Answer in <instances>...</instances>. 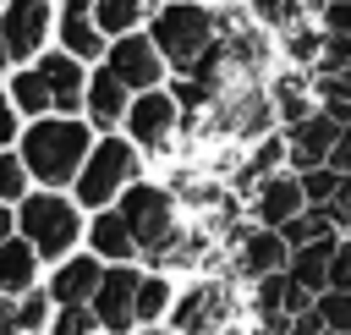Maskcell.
I'll return each mask as SVG.
<instances>
[{
	"label": "cell",
	"instance_id": "cell-29",
	"mask_svg": "<svg viewBox=\"0 0 351 335\" xmlns=\"http://www.w3.org/2000/svg\"><path fill=\"white\" fill-rule=\"evenodd\" d=\"M16 308H22V335H44V330H49V313H55V297H49L44 280H38L33 291L16 297Z\"/></svg>",
	"mask_w": 351,
	"mask_h": 335
},
{
	"label": "cell",
	"instance_id": "cell-10",
	"mask_svg": "<svg viewBox=\"0 0 351 335\" xmlns=\"http://www.w3.org/2000/svg\"><path fill=\"white\" fill-rule=\"evenodd\" d=\"M104 66H110V71H115V77H121L132 93H143V88H165V82H170V66H165L159 44L148 38V27L110 38V49H104Z\"/></svg>",
	"mask_w": 351,
	"mask_h": 335
},
{
	"label": "cell",
	"instance_id": "cell-35",
	"mask_svg": "<svg viewBox=\"0 0 351 335\" xmlns=\"http://www.w3.org/2000/svg\"><path fill=\"white\" fill-rule=\"evenodd\" d=\"M329 165H335L340 176H351V126H346V132H340V143L329 148Z\"/></svg>",
	"mask_w": 351,
	"mask_h": 335
},
{
	"label": "cell",
	"instance_id": "cell-19",
	"mask_svg": "<svg viewBox=\"0 0 351 335\" xmlns=\"http://www.w3.org/2000/svg\"><path fill=\"white\" fill-rule=\"evenodd\" d=\"M269 99H274V115H280V126H291V121H302V115H313L318 110V93H313V71H302V66H274L269 71Z\"/></svg>",
	"mask_w": 351,
	"mask_h": 335
},
{
	"label": "cell",
	"instance_id": "cell-33",
	"mask_svg": "<svg viewBox=\"0 0 351 335\" xmlns=\"http://www.w3.org/2000/svg\"><path fill=\"white\" fill-rule=\"evenodd\" d=\"M329 220H335L340 231H351V176H346V181H340V192L329 198Z\"/></svg>",
	"mask_w": 351,
	"mask_h": 335
},
{
	"label": "cell",
	"instance_id": "cell-20",
	"mask_svg": "<svg viewBox=\"0 0 351 335\" xmlns=\"http://www.w3.org/2000/svg\"><path fill=\"white\" fill-rule=\"evenodd\" d=\"M44 280V258L33 253V242L16 231L11 242H0V291L5 297H22V291H33Z\"/></svg>",
	"mask_w": 351,
	"mask_h": 335
},
{
	"label": "cell",
	"instance_id": "cell-36",
	"mask_svg": "<svg viewBox=\"0 0 351 335\" xmlns=\"http://www.w3.org/2000/svg\"><path fill=\"white\" fill-rule=\"evenodd\" d=\"M16 236V203H0V242Z\"/></svg>",
	"mask_w": 351,
	"mask_h": 335
},
{
	"label": "cell",
	"instance_id": "cell-17",
	"mask_svg": "<svg viewBox=\"0 0 351 335\" xmlns=\"http://www.w3.org/2000/svg\"><path fill=\"white\" fill-rule=\"evenodd\" d=\"M33 66H38V71H44V82H49V104H55V115H82L88 60H77V55H66V49L55 44V49H44Z\"/></svg>",
	"mask_w": 351,
	"mask_h": 335
},
{
	"label": "cell",
	"instance_id": "cell-12",
	"mask_svg": "<svg viewBox=\"0 0 351 335\" xmlns=\"http://www.w3.org/2000/svg\"><path fill=\"white\" fill-rule=\"evenodd\" d=\"M137 280H143V264H104V280L93 291L99 335H132L137 330Z\"/></svg>",
	"mask_w": 351,
	"mask_h": 335
},
{
	"label": "cell",
	"instance_id": "cell-2",
	"mask_svg": "<svg viewBox=\"0 0 351 335\" xmlns=\"http://www.w3.org/2000/svg\"><path fill=\"white\" fill-rule=\"evenodd\" d=\"M115 209H121L126 225H132L137 264L165 269L170 253H176V242H181V231H186V209H181V198H176L165 181H148V176H143V181H132V187L121 192Z\"/></svg>",
	"mask_w": 351,
	"mask_h": 335
},
{
	"label": "cell",
	"instance_id": "cell-1",
	"mask_svg": "<svg viewBox=\"0 0 351 335\" xmlns=\"http://www.w3.org/2000/svg\"><path fill=\"white\" fill-rule=\"evenodd\" d=\"M93 126L82 115H33L22 121V137H16V154L33 176V187H71L88 148H93Z\"/></svg>",
	"mask_w": 351,
	"mask_h": 335
},
{
	"label": "cell",
	"instance_id": "cell-26",
	"mask_svg": "<svg viewBox=\"0 0 351 335\" xmlns=\"http://www.w3.org/2000/svg\"><path fill=\"white\" fill-rule=\"evenodd\" d=\"M44 335H99V319H93V302H66L49 313V330Z\"/></svg>",
	"mask_w": 351,
	"mask_h": 335
},
{
	"label": "cell",
	"instance_id": "cell-18",
	"mask_svg": "<svg viewBox=\"0 0 351 335\" xmlns=\"http://www.w3.org/2000/svg\"><path fill=\"white\" fill-rule=\"evenodd\" d=\"M82 247H88V253H99L104 264H137V242H132V225H126V214H121L115 203L88 214Z\"/></svg>",
	"mask_w": 351,
	"mask_h": 335
},
{
	"label": "cell",
	"instance_id": "cell-7",
	"mask_svg": "<svg viewBox=\"0 0 351 335\" xmlns=\"http://www.w3.org/2000/svg\"><path fill=\"white\" fill-rule=\"evenodd\" d=\"M121 132H126L148 159H165V154L186 137V126H181V104H176V93H170V82H165V88H143V93H132Z\"/></svg>",
	"mask_w": 351,
	"mask_h": 335
},
{
	"label": "cell",
	"instance_id": "cell-16",
	"mask_svg": "<svg viewBox=\"0 0 351 335\" xmlns=\"http://www.w3.org/2000/svg\"><path fill=\"white\" fill-rule=\"evenodd\" d=\"M99 280H104V258L88 253V247H77V253H66L60 264H49L44 291L55 297V308H66V302H93Z\"/></svg>",
	"mask_w": 351,
	"mask_h": 335
},
{
	"label": "cell",
	"instance_id": "cell-32",
	"mask_svg": "<svg viewBox=\"0 0 351 335\" xmlns=\"http://www.w3.org/2000/svg\"><path fill=\"white\" fill-rule=\"evenodd\" d=\"M16 137H22V110H16V99L0 88V148H16Z\"/></svg>",
	"mask_w": 351,
	"mask_h": 335
},
{
	"label": "cell",
	"instance_id": "cell-4",
	"mask_svg": "<svg viewBox=\"0 0 351 335\" xmlns=\"http://www.w3.org/2000/svg\"><path fill=\"white\" fill-rule=\"evenodd\" d=\"M143 165H148V154L126 132H99L93 148H88V159H82V170H77V181H71V198L88 214L110 209V203H121V192L132 181H143Z\"/></svg>",
	"mask_w": 351,
	"mask_h": 335
},
{
	"label": "cell",
	"instance_id": "cell-8",
	"mask_svg": "<svg viewBox=\"0 0 351 335\" xmlns=\"http://www.w3.org/2000/svg\"><path fill=\"white\" fill-rule=\"evenodd\" d=\"M241 286L247 280H263V275H280L291 264V242L269 225H252V220H236L230 236H225V258H219Z\"/></svg>",
	"mask_w": 351,
	"mask_h": 335
},
{
	"label": "cell",
	"instance_id": "cell-5",
	"mask_svg": "<svg viewBox=\"0 0 351 335\" xmlns=\"http://www.w3.org/2000/svg\"><path fill=\"white\" fill-rule=\"evenodd\" d=\"M170 330L181 335H219L230 324H241V280L230 269H203V275H186L176 286V302H170Z\"/></svg>",
	"mask_w": 351,
	"mask_h": 335
},
{
	"label": "cell",
	"instance_id": "cell-39",
	"mask_svg": "<svg viewBox=\"0 0 351 335\" xmlns=\"http://www.w3.org/2000/svg\"><path fill=\"white\" fill-rule=\"evenodd\" d=\"M219 335H252V330H247V324H230V330H219Z\"/></svg>",
	"mask_w": 351,
	"mask_h": 335
},
{
	"label": "cell",
	"instance_id": "cell-11",
	"mask_svg": "<svg viewBox=\"0 0 351 335\" xmlns=\"http://www.w3.org/2000/svg\"><path fill=\"white\" fill-rule=\"evenodd\" d=\"M307 209V192H302V176L285 165V170H274V176H263V181H252L247 192H241V214L252 220V225H269V231H280L285 220H296Z\"/></svg>",
	"mask_w": 351,
	"mask_h": 335
},
{
	"label": "cell",
	"instance_id": "cell-28",
	"mask_svg": "<svg viewBox=\"0 0 351 335\" xmlns=\"http://www.w3.org/2000/svg\"><path fill=\"white\" fill-rule=\"evenodd\" d=\"M302 176V192H307V209H329V198L340 192V170L335 165H313V170H296Z\"/></svg>",
	"mask_w": 351,
	"mask_h": 335
},
{
	"label": "cell",
	"instance_id": "cell-31",
	"mask_svg": "<svg viewBox=\"0 0 351 335\" xmlns=\"http://www.w3.org/2000/svg\"><path fill=\"white\" fill-rule=\"evenodd\" d=\"M329 291H351V231H340L329 253Z\"/></svg>",
	"mask_w": 351,
	"mask_h": 335
},
{
	"label": "cell",
	"instance_id": "cell-3",
	"mask_svg": "<svg viewBox=\"0 0 351 335\" xmlns=\"http://www.w3.org/2000/svg\"><path fill=\"white\" fill-rule=\"evenodd\" d=\"M16 231L33 242V253H38L44 264H60L66 253L82 247L88 209H82L66 187H33V192L16 203Z\"/></svg>",
	"mask_w": 351,
	"mask_h": 335
},
{
	"label": "cell",
	"instance_id": "cell-23",
	"mask_svg": "<svg viewBox=\"0 0 351 335\" xmlns=\"http://www.w3.org/2000/svg\"><path fill=\"white\" fill-rule=\"evenodd\" d=\"M5 93L16 99V110H22V121H33V115H55V104H49V82H44V71L27 60V66H11V77H5Z\"/></svg>",
	"mask_w": 351,
	"mask_h": 335
},
{
	"label": "cell",
	"instance_id": "cell-37",
	"mask_svg": "<svg viewBox=\"0 0 351 335\" xmlns=\"http://www.w3.org/2000/svg\"><path fill=\"white\" fill-rule=\"evenodd\" d=\"M132 335H181V330H170V324H143V330H132Z\"/></svg>",
	"mask_w": 351,
	"mask_h": 335
},
{
	"label": "cell",
	"instance_id": "cell-41",
	"mask_svg": "<svg viewBox=\"0 0 351 335\" xmlns=\"http://www.w3.org/2000/svg\"><path fill=\"white\" fill-rule=\"evenodd\" d=\"M148 5H159V0H148Z\"/></svg>",
	"mask_w": 351,
	"mask_h": 335
},
{
	"label": "cell",
	"instance_id": "cell-6",
	"mask_svg": "<svg viewBox=\"0 0 351 335\" xmlns=\"http://www.w3.org/2000/svg\"><path fill=\"white\" fill-rule=\"evenodd\" d=\"M148 38L159 44L170 77L192 71L203 60V49L219 38V11L208 0H159L148 11Z\"/></svg>",
	"mask_w": 351,
	"mask_h": 335
},
{
	"label": "cell",
	"instance_id": "cell-9",
	"mask_svg": "<svg viewBox=\"0 0 351 335\" xmlns=\"http://www.w3.org/2000/svg\"><path fill=\"white\" fill-rule=\"evenodd\" d=\"M0 38L11 49V66H27L55 38V0H5L0 5Z\"/></svg>",
	"mask_w": 351,
	"mask_h": 335
},
{
	"label": "cell",
	"instance_id": "cell-25",
	"mask_svg": "<svg viewBox=\"0 0 351 335\" xmlns=\"http://www.w3.org/2000/svg\"><path fill=\"white\" fill-rule=\"evenodd\" d=\"M335 231H340V225L329 220V209H302L296 220H285V225H280V236H285L291 247H302V242H318V236H335Z\"/></svg>",
	"mask_w": 351,
	"mask_h": 335
},
{
	"label": "cell",
	"instance_id": "cell-24",
	"mask_svg": "<svg viewBox=\"0 0 351 335\" xmlns=\"http://www.w3.org/2000/svg\"><path fill=\"white\" fill-rule=\"evenodd\" d=\"M148 11H154L148 0H93V16H99V27H104L110 38L148 27Z\"/></svg>",
	"mask_w": 351,
	"mask_h": 335
},
{
	"label": "cell",
	"instance_id": "cell-27",
	"mask_svg": "<svg viewBox=\"0 0 351 335\" xmlns=\"http://www.w3.org/2000/svg\"><path fill=\"white\" fill-rule=\"evenodd\" d=\"M27 192H33V176H27L22 154L16 148H0V203H22Z\"/></svg>",
	"mask_w": 351,
	"mask_h": 335
},
{
	"label": "cell",
	"instance_id": "cell-42",
	"mask_svg": "<svg viewBox=\"0 0 351 335\" xmlns=\"http://www.w3.org/2000/svg\"><path fill=\"white\" fill-rule=\"evenodd\" d=\"M0 5H5V0H0Z\"/></svg>",
	"mask_w": 351,
	"mask_h": 335
},
{
	"label": "cell",
	"instance_id": "cell-30",
	"mask_svg": "<svg viewBox=\"0 0 351 335\" xmlns=\"http://www.w3.org/2000/svg\"><path fill=\"white\" fill-rule=\"evenodd\" d=\"M313 308H318L324 330L351 335V291H318V297H313Z\"/></svg>",
	"mask_w": 351,
	"mask_h": 335
},
{
	"label": "cell",
	"instance_id": "cell-22",
	"mask_svg": "<svg viewBox=\"0 0 351 335\" xmlns=\"http://www.w3.org/2000/svg\"><path fill=\"white\" fill-rule=\"evenodd\" d=\"M176 275H165V269H148L143 264V280H137V330L143 324H165L170 319V302H176Z\"/></svg>",
	"mask_w": 351,
	"mask_h": 335
},
{
	"label": "cell",
	"instance_id": "cell-40",
	"mask_svg": "<svg viewBox=\"0 0 351 335\" xmlns=\"http://www.w3.org/2000/svg\"><path fill=\"white\" fill-rule=\"evenodd\" d=\"M318 335H335V330H318Z\"/></svg>",
	"mask_w": 351,
	"mask_h": 335
},
{
	"label": "cell",
	"instance_id": "cell-15",
	"mask_svg": "<svg viewBox=\"0 0 351 335\" xmlns=\"http://www.w3.org/2000/svg\"><path fill=\"white\" fill-rule=\"evenodd\" d=\"M126 104H132V88L99 60V66H88V93H82V121L93 126V132H121V121H126Z\"/></svg>",
	"mask_w": 351,
	"mask_h": 335
},
{
	"label": "cell",
	"instance_id": "cell-21",
	"mask_svg": "<svg viewBox=\"0 0 351 335\" xmlns=\"http://www.w3.org/2000/svg\"><path fill=\"white\" fill-rule=\"evenodd\" d=\"M335 242H340V231L335 236H318V242H302V247H291V275L318 297V291H329V253H335Z\"/></svg>",
	"mask_w": 351,
	"mask_h": 335
},
{
	"label": "cell",
	"instance_id": "cell-38",
	"mask_svg": "<svg viewBox=\"0 0 351 335\" xmlns=\"http://www.w3.org/2000/svg\"><path fill=\"white\" fill-rule=\"evenodd\" d=\"M0 77H11V49H5V38H0Z\"/></svg>",
	"mask_w": 351,
	"mask_h": 335
},
{
	"label": "cell",
	"instance_id": "cell-34",
	"mask_svg": "<svg viewBox=\"0 0 351 335\" xmlns=\"http://www.w3.org/2000/svg\"><path fill=\"white\" fill-rule=\"evenodd\" d=\"M0 335H22V308H16V297H5V291H0Z\"/></svg>",
	"mask_w": 351,
	"mask_h": 335
},
{
	"label": "cell",
	"instance_id": "cell-13",
	"mask_svg": "<svg viewBox=\"0 0 351 335\" xmlns=\"http://www.w3.org/2000/svg\"><path fill=\"white\" fill-rule=\"evenodd\" d=\"M55 44H60L66 55L88 60V66H99V60H104V49H110V33L99 27V16H93V0H55Z\"/></svg>",
	"mask_w": 351,
	"mask_h": 335
},
{
	"label": "cell",
	"instance_id": "cell-14",
	"mask_svg": "<svg viewBox=\"0 0 351 335\" xmlns=\"http://www.w3.org/2000/svg\"><path fill=\"white\" fill-rule=\"evenodd\" d=\"M280 132H285V148H291V170H313V165H329V148L340 143L346 126L318 104L313 115H302V121H291Z\"/></svg>",
	"mask_w": 351,
	"mask_h": 335
}]
</instances>
